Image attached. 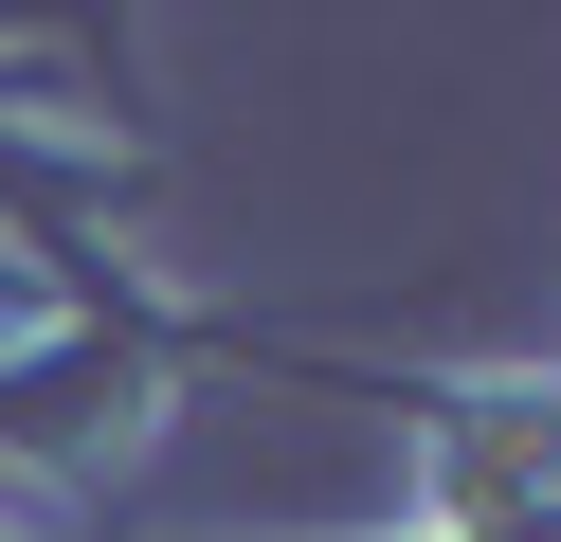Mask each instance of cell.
<instances>
[{
	"label": "cell",
	"mask_w": 561,
	"mask_h": 542,
	"mask_svg": "<svg viewBox=\"0 0 561 542\" xmlns=\"http://www.w3.org/2000/svg\"><path fill=\"white\" fill-rule=\"evenodd\" d=\"M399 452H416L399 542H561V361L399 380Z\"/></svg>",
	"instance_id": "cell-1"
}]
</instances>
